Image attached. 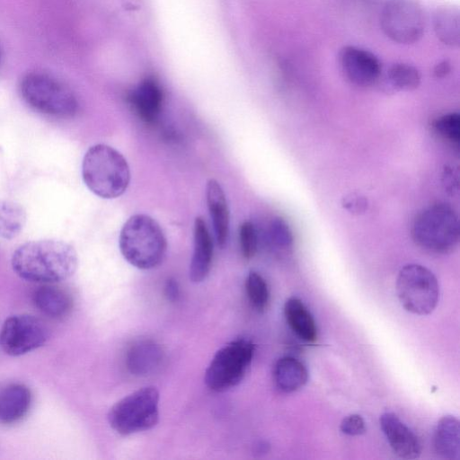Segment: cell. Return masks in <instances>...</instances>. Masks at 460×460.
Wrapping results in <instances>:
<instances>
[{"instance_id": "4fadbf2b", "label": "cell", "mask_w": 460, "mask_h": 460, "mask_svg": "<svg viewBox=\"0 0 460 460\" xmlns=\"http://www.w3.org/2000/svg\"><path fill=\"white\" fill-rule=\"evenodd\" d=\"M194 247L190 264V279L202 282L208 277L213 260V241L205 221L198 217L194 222Z\"/></svg>"}, {"instance_id": "5b68a950", "label": "cell", "mask_w": 460, "mask_h": 460, "mask_svg": "<svg viewBox=\"0 0 460 460\" xmlns=\"http://www.w3.org/2000/svg\"><path fill=\"white\" fill-rule=\"evenodd\" d=\"M411 234L422 249L433 253H448L456 248L459 239L457 216L448 205H432L415 217Z\"/></svg>"}, {"instance_id": "f546056e", "label": "cell", "mask_w": 460, "mask_h": 460, "mask_svg": "<svg viewBox=\"0 0 460 460\" xmlns=\"http://www.w3.org/2000/svg\"><path fill=\"white\" fill-rule=\"evenodd\" d=\"M341 430L349 436H358L366 431V424L358 414L346 416L341 423Z\"/></svg>"}, {"instance_id": "e0dca14e", "label": "cell", "mask_w": 460, "mask_h": 460, "mask_svg": "<svg viewBox=\"0 0 460 460\" xmlns=\"http://www.w3.org/2000/svg\"><path fill=\"white\" fill-rule=\"evenodd\" d=\"M460 428L458 420L451 415L442 417L435 429L433 445L436 454L448 460L460 456Z\"/></svg>"}, {"instance_id": "7a4b0ae2", "label": "cell", "mask_w": 460, "mask_h": 460, "mask_svg": "<svg viewBox=\"0 0 460 460\" xmlns=\"http://www.w3.org/2000/svg\"><path fill=\"white\" fill-rule=\"evenodd\" d=\"M81 172L86 187L102 199L121 196L130 182V170L125 157L104 144L88 148L82 161Z\"/></svg>"}, {"instance_id": "277c9868", "label": "cell", "mask_w": 460, "mask_h": 460, "mask_svg": "<svg viewBox=\"0 0 460 460\" xmlns=\"http://www.w3.org/2000/svg\"><path fill=\"white\" fill-rule=\"evenodd\" d=\"M22 100L33 110L58 118L74 116L78 102L74 93L58 79L42 73H30L19 86Z\"/></svg>"}, {"instance_id": "ba28073f", "label": "cell", "mask_w": 460, "mask_h": 460, "mask_svg": "<svg viewBox=\"0 0 460 460\" xmlns=\"http://www.w3.org/2000/svg\"><path fill=\"white\" fill-rule=\"evenodd\" d=\"M396 292L403 308L414 314H430L439 298V286L436 276L420 264H407L398 274Z\"/></svg>"}, {"instance_id": "9a60e30c", "label": "cell", "mask_w": 460, "mask_h": 460, "mask_svg": "<svg viewBox=\"0 0 460 460\" xmlns=\"http://www.w3.org/2000/svg\"><path fill=\"white\" fill-rule=\"evenodd\" d=\"M31 404V390L22 384H12L0 390V424L21 420Z\"/></svg>"}, {"instance_id": "603a6c76", "label": "cell", "mask_w": 460, "mask_h": 460, "mask_svg": "<svg viewBox=\"0 0 460 460\" xmlns=\"http://www.w3.org/2000/svg\"><path fill=\"white\" fill-rule=\"evenodd\" d=\"M27 220L24 208L12 200H0V238L11 240L23 230Z\"/></svg>"}, {"instance_id": "1f68e13d", "label": "cell", "mask_w": 460, "mask_h": 460, "mask_svg": "<svg viewBox=\"0 0 460 460\" xmlns=\"http://www.w3.org/2000/svg\"><path fill=\"white\" fill-rule=\"evenodd\" d=\"M166 296L170 300H174L179 295V288L177 282L174 279H168L165 286Z\"/></svg>"}, {"instance_id": "9c48e42d", "label": "cell", "mask_w": 460, "mask_h": 460, "mask_svg": "<svg viewBox=\"0 0 460 460\" xmlns=\"http://www.w3.org/2000/svg\"><path fill=\"white\" fill-rule=\"evenodd\" d=\"M384 33L393 41L411 44L423 35L425 17L416 0H388L381 13Z\"/></svg>"}, {"instance_id": "4dcf8cb0", "label": "cell", "mask_w": 460, "mask_h": 460, "mask_svg": "<svg viewBox=\"0 0 460 460\" xmlns=\"http://www.w3.org/2000/svg\"><path fill=\"white\" fill-rule=\"evenodd\" d=\"M451 70V66H450V64L444 60L440 63H438L435 67H434V75L437 77V78H443L445 77L447 75L449 74Z\"/></svg>"}, {"instance_id": "d6986e66", "label": "cell", "mask_w": 460, "mask_h": 460, "mask_svg": "<svg viewBox=\"0 0 460 460\" xmlns=\"http://www.w3.org/2000/svg\"><path fill=\"white\" fill-rule=\"evenodd\" d=\"M32 300L43 314L54 319L64 317L72 308V298L69 294L60 288L49 284L37 288Z\"/></svg>"}, {"instance_id": "f1b7e54d", "label": "cell", "mask_w": 460, "mask_h": 460, "mask_svg": "<svg viewBox=\"0 0 460 460\" xmlns=\"http://www.w3.org/2000/svg\"><path fill=\"white\" fill-rule=\"evenodd\" d=\"M342 207L349 212L359 215L367 211L368 201L363 195L353 192L346 195L341 200Z\"/></svg>"}, {"instance_id": "8fae6325", "label": "cell", "mask_w": 460, "mask_h": 460, "mask_svg": "<svg viewBox=\"0 0 460 460\" xmlns=\"http://www.w3.org/2000/svg\"><path fill=\"white\" fill-rule=\"evenodd\" d=\"M339 61L345 76L358 86H371L380 79V61L368 50L346 46L340 52Z\"/></svg>"}, {"instance_id": "cb8c5ba5", "label": "cell", "mask_w": 460, "mask_h": 460, "mask_svg": "<svg viewBox=\"0 0 460 460\" xmlns=\"http://www.w3.org/2000/svg\"><path fill=\"white\" fill-rule=\"evenodd\" d=\"M386 82L394 90L412 91L420 85V75L413 66L397 63L388 69Z\"/></svg>"}, {"instance_id": "30bf717a", "label": "cell", "mask_w": 460, "mask_h": 460, "mask_svg": "<svg viewBox=\"0 0 460 460\" xmlns=\"http://www.w3.org/2000/svg\"><path fill=\"white\" fill-rule=\"evenodd\" d=\"M48 329L30 314H15L5 319L0 329V349L6 355L18 357L43 346Z\"/></svg>"}, {"instance_id": "7c38bea8", "label": "cell", "mask_w": 460, "mask_h": 460, "mask_svg": "<svg viewBox=\"0 0 460 460\" xmlns=\"http://www.w3.org/2000/svg\"><path fill=\"white\" fill-rule=\"evenodd\" d=\"M381 429L393 452L403 459L418 458L421 445L417 435L393 412H385L380 417Z\"/></svg>"}, {"instance_id": "3957f363", "label": "cell", "mask_w": 460, "mask_h": 460, "mask_svg": "<svg viewBox=\"0 0 460 460\" xmlns=\"http://www.w3.org/2000/svg\"><path fill=\"white\" fill-rule=\"evenodd\" d=\"M119 245L124 259L140 270L157 267L167 250L166 238L160 225L145 214L134 215L124 223Z\"/></svg>"}, {"instance_id": "5bb4252c", "label": "cell", "mask_w": 460, "mask_h": 460, "mask_svg": "<svg viewBox=\"0 0 460 460\" xmlns=\"http://www.w3.org/2000/svg\"><path fill=\"white\" fill-rule=\"evenodd\" d=\"M206 199L217 245L225 247L229 236L230 214L221 185L210 179L206 187Z\"/></svg>"}, {"instance_id": "2e32d148", "label": "cell", "mask_w": 460, "mask_h": 460, "mask_svg": "<svg viewBox=\"0 0 460 460\" xmlns=\"http://www.w3.org/2000/svg\"><path fill=\"white\" fill-rule=\"evenodd\" d=\"M129 102L143 121L154 123L161 111L163 92L156 81L146 78L130 93Z\"/></svg>"}, {"instance_id": "6da1fadb", "label": "cell", "mask_w": 460, "mask_h": 460, "mask_svg": "<svg viewBox=\"0 0 460 460\" xmlns=\"http://www.w3.org/2000/svg\"><path fill=\"white\" fill-rule=\"evenodd\" d=\"M11 265L22 279L52 284L75 274L78 256L75 248L65 241L40 239L18 246L12 255Z\"/></svg>"}, {"instance_id": "4316f807", "label": "cell", "mask_w": 460, "mask_h": 460, "mask_svg": "<svg viewBox=\"0 0 460 460\" xmlns=\"http://www.w3.org/2000/svg\"><path fill=\"white\" fill-rule=\"evenodd\" d=\"M239 241L244 258H252L257 252L258 239L255 226L250 221L243 222L239 227Z\"/></svg>"}, {"instance_id": "d4e9b609", "label": "cell", "mask_w": 460, "mask_h": 460, "mask_svg": "<svg viewBox=\"0 0 460 460\" xmlns=\"http://www.w3.org/2000/svg\"><path fill=\"white\" fill-rule=\"evenodd\" d=\"M245 290L252 306L264 311L270 302V291L265 279L256 271H250L245 279Z\"/></svg>"}, {"instance_id": "ac0fdd59", "label": "cell", "mask_w": 460, "mask_h": 460, "mask_svg": "<svg viewBox=\"0 0 460 460\" xmlns=\"http://www.w3.org/2000/svg\"><path fill=\"white\" fill-rule=\"evenodd\" d=\"M284 315L289 328L299 339L306 342L316 341L317 327L315 321L299 298L293 296L286 301Z\"/></svg>"}, {"instance_id": "ffe728a7", "label": "cell", "mask_w": 460, "mask_h": 460, "mask_svg": "<svg viewBox=\"0 0 460 460\" xmlns=\"http://www.w3.org/2000/svg\"><path fill=\"white\" fill-rule=\"evenodd\" d=\"M273 377L277 387L284 393L301 389L308 380L305 366L291 356L280 358L275 364Z\"/></svg>"}, {"instance_id": "8992f818", "label": "cell", "mask_w": 460, "mask_h": 460, "mask_svg": "<svg viewBox=\"0 0 460 460\" xmlns=\"http://www.w3.org/2000/svg\"><path fill=\"white\" fill-rule=\"evenodd\" d=\"M159 399L155 386H145L128 394L110 409V426L122 436L152 429L159 420Z\"/></svg>"}, {"instance_id": "484cf974", "label": "cell", "mask_w": 460, "mask_h": 460, "mask_svg": "<svg viewBox=\"0 0 460 460\" xmlns=\"http://www.w3.org/2000/svg\"><path fill=\"white\" fill-rule=\"evenodd\" d=\"M436 132L452 144L460 141V116L456 112L442 115L433 121Z\"/></svg>"}, {"instance_id": "52a82bcc", "label": "cell", "mask_w": 460, "mask_h": 460, "mask_svg": "<svg viewBox=\"0 0 460 460\" xmlns=\"http://www.w3.org/2000/svg\"><path fill=\"white\" fill-rule=\"evenodd\" d=\"M254 344L236 339L219 349L206 369L204 381L214 392L227 391L241 383L254 355Z\"/></svg>"}, {"instance_id": "83f0119b", "label": "cell", "mask_w": 460, "mask_h": 460, "mask_svg": "<svg viewBox=\"0 0 460 460\" xmlns=\"http://www.w3.org/2000/svg\"><path fill=\"white\" fill-rule=\"evenodd\" d=\"M269 234L270 242L279 248L286 249L293 243L292 233L282 218L277 217L271 221Z\"/></svg>"}, {"instance_id": "7402d4cb", "label": "cell", "mask_w": 460, "mask_h": 460, "mask_svg": "<svg viewBox=\"0 0 460 460\" xmlns=\"http://www.w3.org/2000/svg\"><path fill=\"white\" fill-rule=\"evenodd\" d=\"M460 13L453 5L439 6L433 18L434 31L441 42L451 47L460 43Z\"/></svg>"}, {"instance_id": "44dd1931", "label": "cell", "mask_w": 460, "mask_h": 460, "mask_svg": "<svg viewBox=\"0 0 460 460\" xmlns=\"http://www.w3.org/2000/svg\"><path fill=\"white\" fill-rule=\"evenodd\" d=\"M163 358V350L157 344L138 342L128 353V367L135 375H148L159 367Z\"/></svg>"}]
</instances>
